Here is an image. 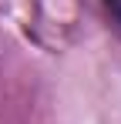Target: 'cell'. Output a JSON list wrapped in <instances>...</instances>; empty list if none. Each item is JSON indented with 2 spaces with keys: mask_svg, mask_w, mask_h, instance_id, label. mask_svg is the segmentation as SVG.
<instances>
[{
  "mask_svg": "<svg viewBox=\"0 0 121 124\" xmlns=\"http://www.w3.org/2000/svg\"><path fill=\"white\" fill-rule=\"evenodd\" d=\"M104 7H108V14L121 23V0H104Z\"/></svg>",
  "mask_w": 121,
  "mask_h": 124,
  "instance_id": "obj_1",
  "label": "cell"
}]
</instances>
